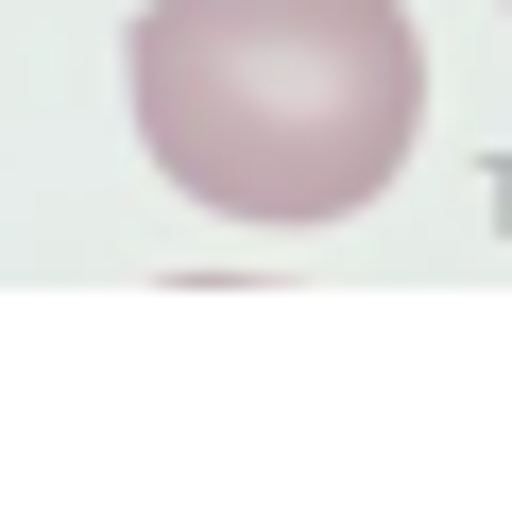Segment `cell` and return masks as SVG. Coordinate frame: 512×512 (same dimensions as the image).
Wrapping results in <instances>:
<instances>
[{"mask_svg": "<svg viewBox=\"0 0 512 512\" xmlns=\"http://www.w3.org/2000/svg\"><path fill=\"white\" fill-rule=\"evenodd\" d=\"M120 103L205 222H342L427 137V35L410 0H137Z\"/></svg>", "mask_w": 512, "mask_h": 512, "instance_id": "obj_1", "label": "cell"}, {"mask_svg": "<svg viewBox=\"0 0 512 512\" xmlns=\"http://www.w3.org/2000/svg\"><path fill=\"white\" fill-rule=\"evenodd\" d=\"M495 18H512V0H495Z\"/></svg>", "mask_w": 512, "mask_h": 512, "instance_id": "obj_2", "label": "cell"}]
</instances>
